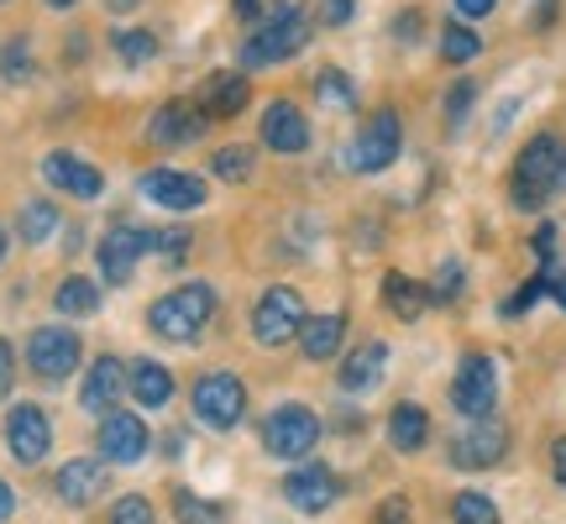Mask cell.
Listing matches in <instances>:
<instances>
[{
  "label": "cell",
  "instance_id": "obj_1",
  "mask_svg": "<svg viewBox=\"0 0 566 524\" xmlns=\"http://www.w3.org/2000/svg\"><path fill=\"white\" fill-rule=\"evenodd\" d=\"M566 189V137L541 132L525 142V153L514 158V179H509V200L520 210H541Z\"/></svg>",
  "mask_w": 566,
  "mask_h": 524
},
{
  "label": "cell",
  "instance_id": "obj_2",
  "mask_svg": "<svg viewBox=\"0 0 566 524\" xmlns=\"http://www.w3.org/2000/svg\"><path fill=\"white\" fill-rule=\"evenodd\" d=\"M210 315H216V294H210V283H184V289H174V294H163L153 310H147V325L158 331L163 342H200V331L210 325Z\"/></svg>",
  "mask_w": 566,
  "mask_h": 524
},
{
  "label": "cell",
  "instance_id": "obj_3",
  "mask_svg": "<svg viewBox=\"0 0 566 524\" xmlns=\"http://www.w3.org/2000/svg\"><path fill=\"white\" fill-rule=\"evenodd\" d=\"M304 42H310V21H304L300 6H279L273 17L247 38L242 48V69H263V63H283V59H294Z\"/></svg>",
  "mask_w": 566,
  "mask_h": 524
},
{
  "label": "cell",
  "instance_id": "obj_4",
  "mask_svg": "<svg viewBox=\"0 0 566 524\" xmlns=\"http://www.w3.org/2000/svg\"><path fill=\"white\" fill-rule=\"evenodd\" d=\"M321 441V415L310 404H279L263 420V451L279 462H300Z\"/></svg>",
  "mask_w": 566,
  "mask_h": 524
},
{
  "label": "cell",
  "instance_id": "obj_5",
  "mask_svg": "<svg viewBox=\"0 0 566 524\" xmlns=\"http://www.w3.org/2000/svg\"><path fill=\"white\" fill-rule=\"evenodd\" d=\"M304 300L289 289V283H273L263 300H258V310H252V336L263 346H283V342H294L304 331Z\"/></svg>",
  "mask_w": 566,
  "mask_h": 524
},
{
  "label": "cell",
  "instance_id": "obj_6",
  "mask_svg": "<svg viewBox=\"0 0 566 524\" xmlns=\"http://www.w3.org/2000/svg\"><path fill=\"white\" fill-rule=\"evenodd\" d=\"M451 404L462 409L467 420H488L493 404H499V367L483 352H467L457 378H451Z\"/></svg>",
  "mask_w": 566,
  "mask_h": 524
},
{
  "label": "cell",
  "instance_id": "obj_7",
  "mask_svg": "<svg viewBox=\"0 0 566 524\" xmlns=\"http://www.w3.org/2000/svg\"><path fill=\"white\" fill-rule=\"evenodd\" d=\"M195 415L210 430H231L247 415V388L237 373H205L195 384Z\"/></svg>",
  "mask_w": 566,
  "mask_h": 524
},
{
  "label": "cell",
  "instance_id": "obj_8",
  "mask_svg": "<svg viewBox=\"0 0 566 524\" xmlns=\"http://www.w3.org/2000/svg\"><path fill=\"white\" fill-rule=\"evenodd\" d=\"M399 147H405L399 116H394V111H373L367 126L357 132V142H352V168H357V174H384L388 163L399 158Z\"/></svg>",
  "mask_w": 566,
  "mask_h": 524
},
{
  "label": "cell",
  "instance_id": "obj_9",
  "mask_svg": "<svg viewBox=\"0 0 566 524\" xmlns=\"http://www.w3.org/2000/svg\"><path fill=\"white\" fill-rule=\"evenodd\" d=\"M27 363H32L38 378L63 384L80 367V336L69 325H42V331H32V342H27Z\"/></svg>",
  "mask_w": 566,
  "mask_h": 524
},
{
  "label": "cell",
  "instance_id": "obj_10",
  "mask_svg": "<svg viewBox=\"0 0 566 524\" xmlns=\"http://www.w3.org/2000/svg\"><path fill=\"white\" fill-rule=\"evenodd\" d=\"M509 451V430L504 420H472L462 430V436H451V446H446V457H451V467H467V472H483V467L504 462Z\"/></svg>",
  "mask_w": 566,
  "mask_h": 524
},
{
  "label": "cell",
  "instance_id": "obj_11",
  "mask_svg": "<svg viewBox=\"0 0 566 524\" xmlns=\"http://www.w3.org/2000/svg\"><path fill=\"white\" fill-rule=\"evenodd\" d=\"M6 446H11V457L27 467H38L48 451H53V425L42 415L38 404H17L11 415H6Z\"/></svg>",
  "mask_w": 566,
  "mask_h": 524
},
{
  "label": "cell",
  "instance_id": "obj_12",
  "mask_svg": "<svg viewBox=\"0 0 566 524\" xmlns=\"http://www.w3.org/2000/svg\"><path fill=\"white\" fill-rule=\"evenodd\" d=\"M147 446H153V436H147V425L137 420V415H126V409H111L101 420V451H105V462H142L147 457Z\"/></svg>",
  "mask_w": 566,
  "mask_h": 524
},
{
  "label": "cell",
  "instance_id": "obj_13",
  "mask_svg": "<svg viewBox=\"0 0 566 524\" xmlns=\"http://www.w3.org/2000/svg\"><path fill=\"white\" fill-rule=\"evenodd\" d=\"M147 252V231H137V226H111V237L101 242V273L105 283H132V273H137V258Z\"/></svg>",
  "mask_w": 566,
  "mask_h": 524
},
{
  "label": "cell",
  "instance_id": "obj_14",
  "mask_svg": "<svg viewBox=\"0 0 566 524\" xmlns=\"http://www.w3.org/2000/svg\"><path fill=\"white\" fill-rule=\"evenodd\" d=\"M336 493H342V483H336L331 467H300L294 478H283V499L300 509V514H321V509H331L336 504Z\"/></svg>",
  "mask_w": 566,
  "mask_h": 524
},
{
  "label": "cell",
  "instance_id": "obj_15",
  "mask_svg": "<svg viewBox=\"0 0 566 524\" xmlns=\"http://www.w3.org/2000/svg\"><path fill=\"white\" fill-rule=\"evenodd\" d=\"M142 195L163 210H200L205 205V184L195 174H174V168H158V174H142Z\"/></svg>",
  "mask_w": 566,
  "mask_h": 524
},
{
  "label": "cell",
  "instance_id": "obj_16",
  "mask_svg": "<svg viewBox=\"0 0 566 524\" xmlns=\"http://www.w3.org/2000/svg\"><path fill=\"white\" fill-rule=\"evenodd\" d=\"M42 174H48V184H59L63 195H74V200H95L105 189L101 174L84 158H74V153H48V158H42Z\"/></svg>",
  "mask_w": 566,
  "mask_h": 524
},
{
  "label": "cell",
  "instance_id": "obj_17",
  "mask_svg": "<svg viewBox=\"0 0 566 524\" xmlns=\"http://www.w3.org/2000/svg\"><path fill=\"white\" fill-rule=\"evenodd\" d=\"M263 142L273 153H304L310 147V122L300 116V105L289 101H273L263 116Z\"/></svg>",
  "mask_w": 566,
  "mask_h": 524
},
{
  "label": "cell",
  "instance_id": "obj_18",
  "mask_svg": "<svg viewBox=\"0 0 566 524\" xmlns=\"http://www.w3.org/2000/svg\"><path fill=\"white\" fill-rule=\"evenodd\" d=\"M122 384H126V373H122V363L116 357H101V363L90 367V378H84V388H80V404L90 409V415H111L116 409V399H122Z\"/></svg>",
  "mask_w": 566,
  "mask_h": 524
},
{
  "label": "cell",
  "instance_id": "obj_19",
  "mask_svg": "<svg viewBox=\"0 0 566 524\" xmlns=\"http://www.w3.org/2000/svg\"><path fill=\"white\" fill-rule=\"evenodd\" d=\"M247 74H216V80L205 84V95H200V116H210V122H231V116H242V105H247Z\"/></svg>",
  "mask_w": 566,
  "mask_h": 524
},
{
  "label": "cell",
  "instance_id": "obj_20",
  "mask_svg": "<svg viewBox=\"0 0 566 524\" xmlns=\"http://www.w3.org/2000/svg\"><path fill=\"white\" fill-rule=\"evenodd\" d=\"M105 493V467L101 462H63L59 467V499L63 504H74V509H84V504H95Z\"/></svg>",
  "mask_w": 566,
  "mask_h": 524
},
{
  "label": "cell",
  "instance_id": "obj_21",
  "mask_svg": "<svg viewBox=\"0 0 566 524\" xmlns=\"http://www.w3.org/2000/svg\"><path fill=\"white\" fill-rule=\"evenodd\" d=\"M126 384H132L142 409H163V404L174 399V373L163 363H153V357H142V363L126 367Z\"/></svg>",
  "mask_w": 566,
  "mask_h": 524
},
{
  "label": "cell",
  "instance_id": "obj_22",
  "mask_svg": "<svg viewBox=\"0 0 566 524\" xmlns=\"http://www.w3.org/2000/svg\"><path fill=\"white\" fill-rule=\"evenodd\" d=\"M342 336H346V315H315V321H304L300 346L310 363H331L342 352Z\"/></svg>",
  "mask_w": 566,
  "mask_h": 524
},
{
  "label": "cell",
  "instance_id": "obj_23",
  "mask_svg": "<svg viewBox=\"0 0 566 524\" xmlns=\"http://www.w3.org/2000/svg\"><path fill=\"white\" fill-rule=\"evenodd\" d=\"M384 304L388 315H399V321H420L424 304H430V289L415 283L409 273H384Z\"/></svg>",
  "mask_w": 566,
  "mask_h": 524
},
{
  "label": "cell",
  "instance_id": "obj_24",
  "mask_svg": "<svg viewBox=\"0 0 566 524\" xmlns=\"http://www.w3.org/2000/svg\"><path fill=\"white\" fill-rule=\"evenodd\" d=\"M384 363H388V346L384 342L357 346V352L346 357V367H342V388H346V394H363V388H373L378 378H384Z\"/></svg>",
  "mask_w": 566,
  "mask_h": 524
},
{
  "label": "cell",
  "instance_id": "obj_25",
  "mask_svg": "<svg viewBox=\"0 0 566 524\" xmlns=\"http://www.w3.org/2000/svg\"><path fill=\"white\" fill-rule=\"evenodd\" d=\"M195 132H200V105H189V101L163 105V111H158V122L147 126V137L163 142V147H174V142H189Z\"/></svg>",
  "mask_w": 566,
  "mask_h": 524
},
{
  "label": "cell",
  "instance_id": "obj_26",
  "mask_svg": "<svg viewBox=\"0 0 566 524\" xmlns=\"http://www.w3.org/2000/svg\"><path fill=\"white\" fill-rule=\"evenodd\" d=\"M388 441H394V451H420L424 441H430V415H424L420 404H399L394 415H388Z\"/></svg>",
  "mask_w": 566,
  "mask_h": 524
},
{
  "label": "cell",
  "instance_id": "obj_27",
  "mask_svg": "<svg viewBox=\"0 0 566 524\" xmlns=\"http://www.w3.org/2000/svg\"><path fill=\"white\" fill-rule=\"evenodd\" d=\"M53 304H59V315H74V321H84V315H95L101 310V289L90 279H63L59 283V294H53Z\"/></svg>",
  "mask_w": 566,
  "mask_h": 524
},
{
  "label": "cell",
  "instance_id": "obj_28",
  "mask_svg": "<svg viewBox=\"0 0 566 524\" xmlns=\"http://www.w3.org/2000/svg\"><path fill=\"white\" fill-rule=\"evenodd\" d=\"M478 53H483V38H478L467 21H451V27L441 32V59L446 63H472Z\"/></svg>",
  "mask_w": 566,
  "mask_h": 524
},
{
  "label": "cell",
  "instance_id": "obj_29",
  "mask_svg": "<svg viewBox=\"0 0 566 524\" xmlns=\"http://www.w3.org/2000/svg\"><path fill=\"white\" fill-rule=\"evenodd\" d=\"M17 231H21V242H48V237L59 231V210H53V200L27 205V210H21V221H17Z\"/></svg>",
  "mask_w": 566,
  "mask_h": 524
},
{
  "label": "cell",
  "instance_id": "obj_30",
  "mask_svg": "<svg viewBox=\"0 0 566 524\" xmlns=\"http://www.w3.org/2000/svg\"><path fill=\"white\" fill-rule=\"evenodd\" d=\"M116 53H122L126 63H147V59H158V32H147V27H122L116 32Z\"/></svg>",
  "mask_w": 566,
  "mask_h": 524
},
{
  "label": "cell",
  "instance_id": "obj_31",
  "mask_svg": "<svg viewBox=\"0 0 566 524\" xmlns=\"http://www.w3.org/2000/svg\"><path fill=\"white\" fill-rule=\"evenodd\" d=\"M451 524H504L499 520V509L488 493H457V504H451Z\"/></svg>",
  "mask_w": 566,
  "mask_h": 524
},
{
  "label": "cell",
  "instance_id": "obj_32",
  "mask_svg": "<svg viewBox=\"0 0 566 524\" xmlns=\"http://www.w3.org/2000/svg\"><path fill=\"white\" fill-rule=\"evenodd\" d=\"M210 168H216V179L242 184V179H252V168H258V158H252V147H221Z\"/></svg>",
  "mask_w": 566,
  "mask_h": 524
},
{
  "label": "cell",
  "instance_id": "obj_33",
  "mask_svg": "<svg viewBox=\"0 0 566 524\" xmlns=\"http://www.w3.org/2000/svg\"><path fill=\"white\" fill-rule=\"evenodd\" d=\"M174 514H179V524H221V509L195 499L189 488H174Z\"/></svg>",
  "mask_w": 566,
  "mask_h": 524
},
{
  "label": "cell",
  "instance_id": "obj_34",
  "mask_svg": "<svg viewBox=\"0 0 566 524\" xmlns=\"http://www.w3.org/2000/svg\"><path fill=\"white\" fill-rule=\"evenodd\" d=\"M0 74H6L11 84L32 80V48H27V42H11V48L0 53Z\"/></svg>",
  "mask_w": 566,
  "mask_h": 524
},
{
  "label": "cell",
  "instance_id": "obj_35",
  "mask_svg": "<svg viewBox=\"0 0 566 524\" xmlns=\"http://www.w3.org/2000/svg\"><path fill=\"white\" fill-rule=\"evenodd\" d=\"M111 524H153V504H147L142 493H126V499H116V509H111Z\"/></svg>",
  "mask_w": 566,
  "mask_h": 524
},
{
  "label": "cell",
  "instance_id": "obj_36",
  "mask_svg": "<svg viewBox=\"0 0 566 524\" xmlns=\"http://www.w3.org/2000/svg\"><path fill=\"white\" fill-rule=\"evenodd\" d=\"M457 294H462V262H441V273H436V283H430V300L451 304Z\"/></svg>",
  "mask_w": 566,
  "mask_h": 524
},
{
  "label": "cell",
  "instance_id": "obj_37",
  "mask_svg": "<svg viewBox=\"0 0 566 524\" xmlns=\"http://www.w3.org/2000/svg\"><path fill=\"white\" fill-rule=\"evenodd\" d=\"M467 111H472V80H462L451 95H446V126L457 132V126L467 122Z\"/></svg>",
  "mask_w": 566,
  "mask_h": 524
},
{
  "label": "cell",
  "instance_id": "obj_38",
  "mask_svg": "<svg viewBox=\"0 0 566 524\" xmlns=\"http://www.w3.org/2000/svg\"><path fill=\"white\" fill-rule=\"evenodd\" d=\"M315 90H321V101H331V105H352V84H346L342 69H325Z\"/></svg>",
  "mask_w": 566,
  "mask_h": 524
},
{
  "label": "cell",
  "instance_id": "obj_39",
  "mask_svg": "<svg viewBox=\"0 0 566 524\" xmlns=\"http://www.w3.org/2000/svg\"><path fill=\"white\" fill-rule=\"evenodd\" d=\"M147 252H163V258H184V252H189V231H163V237H147Z\"/></svg>",
  "mask_w": 566,
  "mask_h": 524
},
{
  "label": "cell",
  "instance_id": "obj_40",
  "mask_svg": "<svg viewBox=\"0 0 566 524\" xmlns=\"http://www.w3.org/2000/svg\"><path fill=\"white\" fill-rule=\"evenodd\" d=\"M373 524H409V499L405 493H388L384 504H378V514H373Z\"/></svg>",
  "mask_w": 566,
  "mask_h": 524
},
{
  "label": "cell",
  "instance_id": "obj_41",
  "mask_svg": "<svg viewBox=\"0 0 566 524\" xmlns=\"http://www.w3.org/2000/svg\"><path fill=\"white\" fill-rule=\"evenodd\" d=\"M541 294H551V279H530L525 289H520V294L504 304V315H520V310H530V304L541 300Z\"/></svg>",
  "mask_w": 566,
  "mask_h": 524
},
{
  "label": "cell",
  "instance_id": "obj_42",
  "mask_svg": "<svg viewBox=\"0 0 566 524\" xmlns=\"http://www.w3.org/2000/svg\"><path fill=\"white\" fill-rule=\"evenodd\" d=\"M11 378H17V357H11V346L0 342V399L11 394Z\"/></svg>",
  "mask_w": 566,
  "mask_h": 524
},
{
  "label": "cell",
  "instance_id": "obj_43",
  "mask_svg": "<svg viewBox=\"0 0 566 524\" xmlns=\"http://www.w3.org/2000/svg\"><path fill=\"white\" fill-rule=\"evenodd\" d=\"M321 17L331 27H342V21H352V0H321Z\"/></svg>",
  "mask_w": 566,
  "mask_h": 524
},
{
  "label": "cell",
  "instance_id": "obj_44",
  "mask_svg": "<svg viewBox=\"0 0 566 524\" xmlns=\"http://www.w3.org/2000/svg\"><path fill=\"white\" fill-rule=\"evenodd\" d=\"M394 38H399V42H415V38H420V11H405V17L394 21Z\"/></svg>",
  "mask_w": 566,
  "mask_h": 524
},
{
  "label": "cell",
  "instance_id": "obj_45",
  "mask_svg": "<svg viewBox=\"0 0 566 524\" xmlns=\"http://www.w3.org/2000/svg\"><path fill=\"white\" fill-rule=\"evenodd\" d=\"M493 6H499V0H457V11H462L467 21H478V17H488V11H493Z\"/></svg>",
  "mask_w": 566,
  "mask_h": 524
},
{
  "label": "cell",
  "instance_id": "obj_46",
  "mask_svg": "<svg viewBox=\"0 0 566 524\" xmlns=\"http://www.w3.org/2000/svg\"><path fill=\"white\" fill-rule=\"evenodd\" d=\"M535 252H541V258L556 252V226H541V231H535Z\"/></svg>",
  "mask_w": 566,
  "mask_h": 524
},
{
  "label": "cell",
  "instance_id": "obj_47",
  "mask_svg": "<svg viewBox=\"0 0 566 524\" xmlns=\"http://www.w3.org/2000/svg\"><path fill=\"white\" fill-rule=\"evenodd\" d=\"M11 514H17V493H11V483L0 478V524L11 520Z\"/></svg>",
  "mask_w": 566,
  "mask_h": 524
},
{
  "label": "cell",
  "instance_id": "obj_48",
  "mask_svg": "<svg viewBox=\"0 0 566 524\" xmlns=\"http://www.w3.org/2000/svg\"><path fill=\"white\" fill-rule=\"evenodd\" d=\"M551 467H556V483L566 488V441H556V446H551Z\"/></svg>",
  "mask_w": 566,
  "mask_h": 524
},
{
  "label": "cell",
  "instance_id": "obj_49",
  "mask_svg": "<svg viewBox=\"0 0 566 524\" xmlns=\"http://www.w3.org/2000/svg\"><path fill=\"white\" fill-rule=\"evenodd\" d=\"M551 294H556V300H562V310H566V273H562V279H551Z\"/></svg>",
  "mask_w": 566,
  "mask_h": 524
},
{
  "label": "cell",
  "instance_id": "obj_50",
  "mask_svg": "<svg viewBox=\"0 0 566 524\" xmlns=\"http://www.w3.org/2000/svg\"><path fill=\"white\" fill-rule=\"evenodd\" d=\"M258 6H263V0H237V11H242V17H252Z\"/></svg>",
  "mask_w": 566,
  "mask_h": 524
},
{
  "label": "cell",
  "instance_id": "obj_51",
  "mask_svg": "<svg viewBox=\"0 0 566 524\" xmlns=\"http://www.w3.org/2000/svg\"><path fill=\"white\" fill-rule=\"evenodd\" d=\"M105 6H111V11H132L137 0H105Z\"/></svg>",
  "mask_w": 566,
  "mask_h": 524
},
{
  "label": "cell",
  "instance_id": "obj_52",
  "mask_svg": "<svg viewBox=\"0 0 566 524\" xmlns=\"http://www.w3.org/2000/svg\"><path fill=\"white\" fill-rule=\"evenodd\" d=\"M48 6H59V11H63V6H74V0H48Z\"/></svg>",
  "mask_w": 566,
  "mask_h": 524
},
{
  "label": "cell",
  "instance_id": "obj_53",
  "mask_svg": "<svg viewBox=\"0 0 566 524\" xmlns=\"http://www.w3.org/2000/svg\"><path fill=\"white\" fill-rule=\"evenodd\" d=\"M0 258H6V231H0Z\"/></svg>",
  "mask_w": 566,
  "mask_h": 524
}]
</instances>
